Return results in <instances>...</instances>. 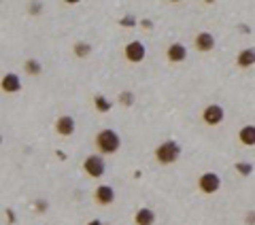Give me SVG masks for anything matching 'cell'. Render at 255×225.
Returning <instances> with one entry per match:
<instances>
[{"mask_svg":"<svg viewBox=\"0 0 255 225\" xmlns=\"http://www.w3.org/2000/svg\"><path fill=\"white\" fill-rule=\"evenodd\" d=\"M94 147H96V151L100 153L102 157H104V155H115L119 151V147H121V136L115 130H111V128H104V130H100L96 134Z\"/></svg>","mask_w":255,"mask_h":225,"instance_id":"6da1fadb","label":"cell"},{"mask_svg":"<svg viewBox=\"0 0 255 225\" xmlns=\"http://www.w3.org/2000/svg\"><path fill=\"white\" fill-rule=\"evenodd\" d=\"M181 153H183V149L177 140H164V142H160V145L155 147L153 157L160 166H172L175 161H179Z\"/></svg>","mask_w":255,"mask_h":225,"instance_id":"7a4b0ae2","label":"cell"},{"mask_svg":"<svg viewBox=\"0 0 255 225\" xmlns=\"http://www.w3.org/2000/svg\"><path fill=\"white\" fill-rule=\"evenodd\" d=\"M196 185H198V191L202 195H213L221 189V176L217 172H202L198 181H196Z\"/></svg>","mask_w":255,"mask_h":225,"instance_id":"3957f363","label":"cell"},{"mask_svg":"<svg viewBox=\"0 0 255 225\" xmlns=\"http://www.w3.org/2000/svg\"><path fill=\"white\" fill-rule=\"evenodd\" d=\"M200 117H202V123L204 125H208V128H217V125H221L223 119H225V108L221 104H217V102H213V104H206L202 108Z\"/></svg>","mask_w":255,"mask_h":225,"instance_id":"277c9868","label":"cell"},{"mask_svg":"<svg viewBox=\"0 0 255 225\" xmlns=\"http://www.w3.org/2000/svg\"><path fill=\"white\" fill-rule=\"evenodd\" d=\"M83 172L90 178H102L104 172H107V161L100 153H91L83 159Z\"/></svg>","mask_w":255,"mask_h":225,"instance_id":"5b68a950","label":"cell"},{"mask_svg":"<svg viewBox=\"0 0 255 225\" xmlns=\"http://www.w3.org/2000/svg\"><path fill=\"white\" fill-rule=\"evenodd\" d=\"M145 55H147V49H145V45L141 40H130L124 47V57L130 64H141L145 60Z\"/></svg>","mask_w":255,"mask_h":225,"instance_id":"8992f818","label":"cell"},{"mask_svg":"<svg viewBox=\"0 0 255 225\" xmlns=\"http://www.w3.org/2000/svg\"><path fill=\"white\" fill-rule=\"evenodd\" d=\"M54 130H55L57 136L68 138V136L74 134V130H77V121H74L71 115H60V117L55 119V123H54Z\"/></svg>","mask_w":255,"mask_h":225,"instance_id":"52a82bcc","label":"cell"},{"mask_svg":"<svg viewBox=\"0 0 255 225\" xmlns=\"http://www.w3.org/2000/svg\"><path fill=\"white\" fill-rule=\"evenodd\" d=\"M215 45H217L215 36H213L211 32H206V30H202L194 36V47H196L198 53H211V51L215 49Z\"/></svg>","mask_w":255,"mask_h":225,"instance_id":"ba28073f","label":"cell"},{"mask_svg":"<svg viewBox=\"0 0 255 225\" xmlns=\"http://www.w3.org/2000/svg\"><path fill=\"white\" fill-rule=\"evenodd\" d=\"M94 202L98 206H111L115 202V189L111 185H107V183L98 185L94 189Z\"/></svg>","mask_w":255,"mask_h":225,"instance_id":"9c48e42d","label":"cell"},{"mask_svg":"<svg viewBox=\"0 0 255 225\" xmlns=\"http://www.w3.org/2000/svg\"><path fill=\"white\" fill-rule=\"evenodd\" d=\"M166 60L170 64H181L187 60V47L183 43H170L166 47Z\"/></svg>","mask_w":255,"mask_h":225,"instance_id":"30bf717a","label":"cell"},{"mask_svg":"<svg viewBox=\"0 0 255 225\" xmlns=\"http://www.w3.org/2000/svg\"><path fill=\"white\" fill-rule=\"evenodd\" d=\"M0 89H2L4 94H17V91H21L19 74H15V72L2 74V79H0Z\"/></svg>","mask_w":255,"mask_h":225,"instance_id":"8fae6325","label":"cell"},{"mask_svg":"<svg viewBox=\"0 0 255 225\" xmlns=\"http://www.w3.org/2000/svg\"><path fill=\"white\" fill-rule=\"evenodd\" d=\"M236 66L247 70V68H253L255 66V47H245L236 53Z\"/></svg>","mask_w":255,"mask_h":225,"instance_id":"7c38bea8","label":"cell"},{"mask_svg":"<svg viewBox=\"0 0 255 225\" xmlns=\"http://www.w3.org/2000/svg\"><path fill=\"white\" fill-rule=\"evenodd\" d=\"M155 219H158V215L149 206H141L134 212V225H155Z\"/></svg>","mask_w":255,"mask_h":225,"instance_id":"4fadbf2b","label":"cell"},{"mask_svg":"<svg viewBox=\"0 0 255 225\" xmlns=\"http://www.w3.org/2000/svg\"><path fill=\"white\" fill-rule=\"evenodd\" d=\"M238 142L242 147H255V125L253 123H247L242 125V128L238 130Z\"/></svg>","mask_w":255,"mask_h":225,"instance_id":"5bb4252c","label":"cell"},{"mask_svg":"<svg viewBox=\"0 0 255 225\" xmlns=\"http://www.w3.org/2000/svg\"><path fill=\"white\" fill-rule=\"evenodd\" d=\"M24 72L28 77H38V74L43 72V64H40L38 60H34V57H30V60L24 62Z\"/></svg>","mask_w":255,"mask_h":225,"instance_id":"9a60e30c","label":"cell"},{"mask_svg":"<svg viewBox=\"0 0 255 225\" xmlns=\"http://www.w3.org/2000/svg\"><path fill=\"white\" fill-rule=\"evenodd\" d=\"M111 106L113 104H111V100H109L107 96H102V94L94 96V108L98 113H109V111H111Z\"/></svg>","mask_w":255,"mask_h":225,"instance_id":"2e32d148","label":"cell"},{"mask_svg":"<svg viewBox=\"0 0 255 225\" xmlns=\"http://www.w3.org/2000/svg\"><path fill=\"white\" fill-rule=\"evenodd\" d=\"M73 53L77 55V57H81V60H85V57L91 53V45L85 43V40H79V43L73 47Z\"/></svg>","mask_w":255,"mask_h":225,"instance_id":"e0dca14e","label":"cell"},{"mask_svg":"<svg viewBox=\"0 0 255 225\" xmlns=\"http://www.w3.org/2000/svg\"><path fill=\"white\" fill-rule=\"evenodd\" d=\"M234 170L238 172L240 176L247 178V176L253 174V164H251V161H242V159H240V161H236V164H234Z\"/></svg>","mask_w":255,"mask_h":225,"instance_id":"ac0fdd59","label":"cell"},{"mask_svg":"<svg viewBox=\"0 0 255 225\" xmlns=\"http://www.w3.org/2000/svg\"><path fill=\"white\" fill-rule=\"evenodd\" d=\"M136 102V98H134V94H132V91H128V89H124L119 94V104L121 106H132Z\"/></svg>","mask_w":255,"mask_h":225,"instance_id":"d6986e66","label":"cell"},{"mask_svg":"<svg viewBox=\"0 0 255 225\" xmlns=\"http://www.w3.org/2000/svg\"><path fill=\"white\" fill-rule=\"evenodd\" d=\"M119 26H124V28H134L136 26V17L134 15H124L119 19Z\"/></svg>","mask_w":255,"mask_h":225,"instance_id":"ffe728a7","label":"cell"},{"mask_svg":"<svg viewBox=\"0 0 255 225\" xmlns=\"http://www.w3.org/2000/svg\"><path fill=\"white\" fill-rule=\"evenodd\" d=\"M28 11H30L32 15H38L40 11H43V2H30L28 4Z\"/></svg>","mask_w":255,"mask_h":225,"instance_id":"44dd1931","label":"cell"},{"mask_svg":"<svg viewBox=\"0 0 255 225\" xmlns=\"http://www.w3.org/2000/svg\"><path fill=\"white\" fill-rule=\"evenodd\" d=\"M4 215H7V223H9V225H15L17 217H15V210H13V208H7V210H4Z\"/></svg>","mask_w":255,"mask_h":225,"instance_id":"7402d4cb","label":"cell"},{"mask_svg":"<svg viewBox=\"0 0 255 225\" xmlns=\"http://www.w3.org/2000/svg\"><path fill=\"white\" fill-rule=\"evenodd\" d=\"M245 223H247V225H255V210L247 212V217H245Z\"/></svg>","mask_w":255,"mask_h":225,"instance_id":"603a6c76","label":"cell"},{"mask_svg":"<svg viewBox=\"0 0 255 225\" xmlns=\"http://www.w3.org/2000/svg\"><path fill=\"white\" fill-rule=\"evenodd\" d=\"M141 24H143V28H147V30H151V26H153V24H151V21H149V19H143Z\"/></svg>","mask_w":255,"mask_h":225,"instance_id":"cb8c5ba5","label":"cell"},{"mask_svg":"<svg viewBox=\"0 0 255 225\" xmlns=\"http://www.w3.org/2000/svg\"><path fill=\"white\" fill-rule=\"evenodd\" d=\"M85 225H104V223L100 221V219H91V221H88Z\"/></svg>","mask_w":255,"mask_h":225,"instance_id":"d4e9b609","label":"cell"},{"mask_svg":"<svg viewBox=\"0 0 255 225\" xmlns=\"http://www.w3.org/2000/svg\"><path fill=\"white\" fill-rule=\"evenodd\" d=\"M238 28H240L242 34H251V28H249V26H238Z\"/></svg>","mask_w":255,"mask_h":225,"instance_id":"484cf974","label":"cell"},{"mask_svg":"<svg viewBox=\"0 0 255 225\" xmlns=\"http://www.w3.org/2000/svg\"><path fill=\"white\" fill-rule=\"evenodd\" d=\"M0 147H2V136H0Z\"/></svg>","mask_w":255,"mask_h":225,"instance_id":"4316f807","label":"cell"}]
</instances>
